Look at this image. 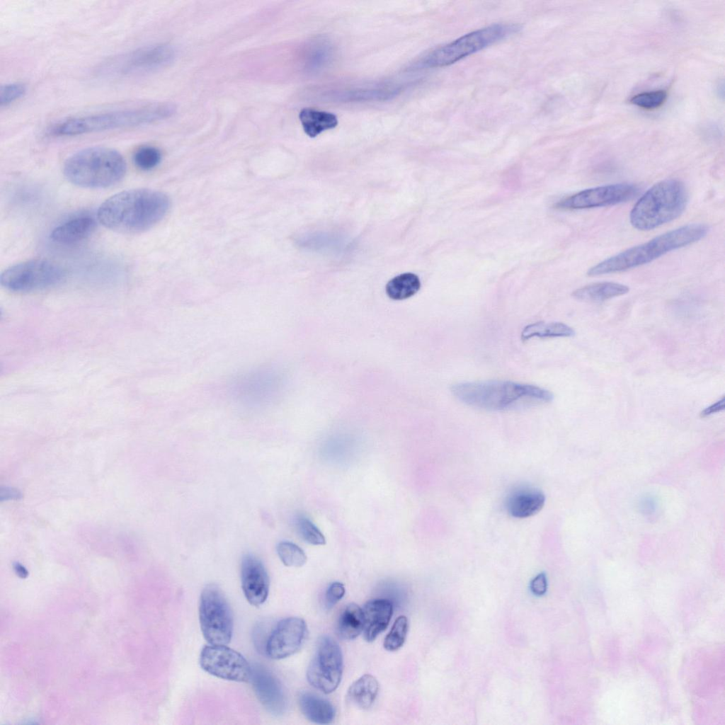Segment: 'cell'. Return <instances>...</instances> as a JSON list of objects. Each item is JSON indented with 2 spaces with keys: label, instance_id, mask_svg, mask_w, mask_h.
<instances>
[{
  "label": "cell",
  "instance_id": "cell-1",
  "mask_svg": "<svg viewBox=\"0 0 725 725\" xmlns=\"http://www.w3.org/2000/svg\"><path fill=\"white\" fill-rule=\"evenodd\" d=\"M164 193L147 188L130 189L115 193L99 207L101 224L115 232L135 234L150 229L159 222L170 207Z\"/></svg>",
  "mask_w": 725,
  "mask_h": 725
},
{
  "label": "cell",
  "instance_id": "cell-2",
  "mask_svg": "<svg viewBox=\"0 0 725 725\" xmlns=\"http://www.w3.org/2000/svg\"><path fill=\"white\" fill-rule=\"evenodd\" d=\"M708 232V226L704 224L684 225L600 262L588 269L587 275L595 277L639 267L668 252L698 241Z\"/></svg>",
  "mask_w": 725,
  "mask_h": 725
},
{
  "label": "cell",
  "instance_id": "cell-3",
  "mask_svg": "<svg viewBox=\"0 0 725 725\" xmlns=\"http://www.w3.org/2000/svg\"><path fill=\"white\" fill-rule=\"evenodd\" d=\"M451 390L467 405L489 411L506 410L523 402L547 403L553 399V394L545 389L511 381L461 382L454 384Z\"/></svg>",
  "mask_w": 725,
  "mask_h": 725
},
{
  "label": "cell",
  "instance_id": "cell-4",
  "mask_svg": "<svg viewBox=\"0 0 725 725\" xmlns=\"http://www.w3.org/2000/svg\"><path fill=\"white\" fill-rule=\"evenodd\" d=\"M174 112L173 104L162 103L72 117L54 124L48 133L55 136H74L137 127L168 118Z\"/></svg>",
  "mask_w": 725,
  "mask_h": 725
},
{
  "label": "cell",
  "instance_id": "cell-5",
  "mask_svg": "<svg viewBox=\"0 0 725 725\" xmlns=\"http://www.w3.org/2000/svg\"><path fill=\"white\" fill-rule=\"evenodd\" d=\"M126 161L117 150L105 147L81 149L65 161L64 174L72 183L86 188H104L120 182Z\"/></svg>",
  "mask_w": 725,
  "mask_h": 725
},
{
  "label": "cell",
  "instance_id": "cell-6",
  "mask_svg": "<svg viewBox=\"0 0 725 725\" xmlns=\"http://www.w3.org/2000/svg\"><path fill=\"white\" fill-rule=\"evenodd\" d=\"M688 194L676 178L665 179L651 186L636 202L629 215L632 227L649 231L674 220L685 210Z\"/></svg>",
  "mask_w": 725,
  "mask_h": 725
},
{
  "label": "cell",
  "instance_id": "cell-7",
  "mask_svg": "<svg viewBox=\"0 0 725 725\" xmlns=\"http://www.w3.org/2000/svg\"><path fill=\"white\" fill-rule=\"evenodd\" d=\"M282 378L271 365H260L236 374L229 381L228 392L241 408L259 410L275 401L280 392Z\"/></svg>",
  "mask_w": 725,
  "mask_h": 725
},
{
  "label": "cell",
  "instance_id": "cell-8",
  "mask_svg": "<svg viewBox=\"0 0 725 725\" xmlns=\"http://www.w3.org/2000/svg\"><path fill=\"white\" fill-rule=\"evenodd\" d=\"M512 24H493L465 34L457 40L435 49L424 58L428 67H441L453 64L516 32Z\"/></svg>",
  "mask_w": 725,
  "mask_h": 725
},
{
  "label": "cell",
  "instance_id": "cell-9",
  "mask_svg": "<svg viewBox=\"0 0 725 725\" xmlns=\"http://www.w3.org/2000/svg\"><path fill=\"white\" fill-rule=\"evenodd\" d=\"M199 620L203 636L210 644L227 645L232 637L234 618L222 589L207 585L200 594Z\"/></svg>",
  "mask_w": 725,
  "mask_h": 725
},
{
  "label": "cell",
  "instance_id": "cell-10",
  "mask_svg": "<svg viewBox=\"0 0 725 725\" xmlns=\"http://www.w3.org/2000/svg\"><path fill=\"white\" fill-rule=\"evenodd\" d=\"M64 277V270L56 263L33 259L6 268L1 275L0 282L8 290L27 292L55 286Z\"/></svg>",
  "mask_w": 725,
  "mask_h": 725
},
{
  "label": "cell",
  "instance_id": "cell-11",
  "mask_svg": "<svg viewBox=\"0 0 725 725\" xmlns=\"http://www.w3.org/2000/svg\"><path fill=\"white\" fill-rule=\"evenodd\" d=\"M174 57L175 51L170 45H148L114 57L99 69L101 74L110 76L146 74L168 66Z\"/></svg>",
  "mask_w": 725,
  "mask_h": 725
},
{
  "label": "cell",
  "instance_id": "cell-12",
  "mask_svg": "<svg viewBox=\"0 0 725 725\" xmlns=\"http://www.w3.org/2000/svg\"><path fill=\"white\" fill-rule=\"evenodd\" d=\"M343 670V659L340 646L332 637L322 636L307 668L308 682L316 690L326 694L331 693L338 687Z\"/></svg>",
  "mask_w": 725,
  "mask_h": 725
},
{
  "label": "cell",
  "instance_id": "cell-13",
  "mask_svg": "<svg viewBox=\"0 0 725 725\" xmlns=\"http://www.w3.org/2000/svg\"><path fill=\"white\" fill-rule=\"evenodd\" d=\"M200 667L215 677L235 682H249L251 666L238 651L226 645L210 644L202 648Z\"/></svg>",
  "mask_w": 725,
  "mask_h": 725
},
{
  "label": "cell",
  "instance_id": "cell-14",
  "mask_svg": "<svg viewBox=\"0 0 725 725\" xmlns=\"http://www.w3.org/2000/svg\"><path fill=\"white\" fill-rule=\"evenodd\" d=\"M639 188L630 183H615L583 190L569 196L556 204V207L566 210H581L627 202L638 193Z\"/></svg>",
  "mask_w": 725,
  "mask_h": 725
},
{
  "label": "cell",
  "instance_id": "cell-15",
  "mask_svg": "<svg viewBox=\"0 0 725 725\" xmlns=\"http://www.w3.org/2000/svg\"><path fill=\"white\" fill-rule=\"evenodd\" d=\"M306 634L307 625L303 619L297 617L284 618L270 632L264 651L272 659L289 657L299 651Z\"/></svg>",
  "mask_w": 725,
  "mask_h": 725
},
{
  "label": "cell",
  "instance_id": "cell-16",
  "mask_svg": "<svg viewBox=\"0 0 725 725\" xmlns=\"http://www.w3.org/2000/svg\"><path fill=\"white\" fill-rule=\"evenodd\" d=\"M254 692L263 706L275 716L283 714L287 708V700L280 680L268 668L259 664L251 666L250 680Z\"/></svg>",
  "mask_w": 725,
  "mask_h": 725
},
{
  "label": "cell",
  "instance_id": "cell-17",
  "mask_svg": "<svg viewBox=\"0 0 725 725\" xmlns=\"http://www.w3.org/2000/svg\"><path fill=\"white\" fill-rule=\"evenodd\" d=\"M241 588L247 601L258 607L268 598L269 576L262 561L252 554L245 555L241 564Z\"/></svg>",
  "mask_w": 725,
  "mask_h": 725
},
{
  "label": "cell",
  "instance_id": "cell-18",
  "mask_svg": "<svg viewBox=\"0 0 725 725\" xmlns=\"http://www.w3.org/2000/svg\"><path fill=\"white\" fill-rule=\"evenodd\" d=\"M364 636L367 641H373L388 626L393 613V605L387 599L377 598L368 601L362 609Z\"/></svg>",
  "mask_w": 725,
  "mask_h": 725
},
{
  "label": "cell",
  "instance_id": "cell-19",
  "mask_svg": "<svg viewBox=\"0 0 725 725\" xmlns=\"http://www.w3.org/2000/svg\"><path fill=\"white\" fill-rule=\"evenodd\" d=\"M545 502L544 493L534 487H520L514 490L507 500V509L511 516L525 518L537 513Z\"/></svg>",
  "mask_w": 725,
  "mask_h": 725
},
{
  "label": "cell",
  "instance_id": "cell-20",
  "mask_svg": "<svg viewBox=\"0 0 725 725\" xmlns=\"http://www.w3.org/2000/svg\"><path fill=\"white\" fill-rule=\"evenodd\" d=\"M96 222L90 216L74 217L56 227L50 234L53 241L63 244L79 242L88 238L94 231Z\"/></svg>",
  "mask_w": 725,
  "mask_h": 725
},
{
  "label": "cell",
  "instance_id": "cell-21",
  "mask_svg": "<svg viewBox=\"0 0 725 725\" xmlns=\"http://www.w3.org/2000/svg\"><path fill=\"white\" fill-rule=\"evenodd\" d=\"M298 702L301 712L312 722L328 724L335 719L336 710L333 705L328 700L315 693L302 692Z\"/></svg>",
  "mask_w": 725,
  "mask_h": 725
},
{
  "label": "cell",
  "instance_id": "cell-22",
  "mask_svg": "<svg viewBox=\"0 0 725 725\" xmlns=\"http://www.w3.org/2000/svg\"><path fill=\"white\" fill-rule=\"evenodd\" d=\"M629 291L625 285L613 282L592 283L573 292L577 300L586 302H601L627 294Z\"/></svg>",
  "mask_w": 725,
  "mask_h": 725
},
{
  "label": "cell",
  "instance_id": "cell-23",
  "mask_svg": "<svg viewBox=\"0 0 725 725\" xmlns=\"http://www.w3.org/2000/svg\"><path fill=\"white\" fill-rule=\"evenodd\" d=\"M379 691L377 680L372 675L365 674L356 680L349 687L347 699L352 704L361 709H367L374 704Z\"/></svg>",
  "mask_w": 725,
  "mask_h": 725
},
{
  "label": "cell",
  "instance_id": "cell-24",
  "mask_svg": "<svg viewBox=\"0 0 725 725\" xmlns=\"http://www.w3.org/2000/svg\"><path fill=\"white\" fill-rule=\"evenodd\" d=\"M299 118L304 132L312 138L338 125V118L333 113L310 108H303Z\"/></svg>",
  "mask_w": 725,
  "mask_h": 725
},
{
  "label": "cell",
  "instance_id": "cell-25",
  "mask_svg": "<svg viewBox=\"0 0 725 725\" xmlns=\"http://www.w3.org/2000/svg\"><path fill=\"white\" fill-rule=\"evenodd\" d=\"M364 628L362 609L355 603L347 605L342 610L337 623V632L345 640L355 639Z\"/></svg>",
  "mask_w": 725,
  "mask_h": 725
},
{
  "label": "cell",
  "instance_id": "cell-26",
  "mask_svg": "<svg viewBox=\"0 0 725 725\" xmlns=\"http://www.w3.org/2000/svg\"><path fill=\"white\" fill-rule=\"evenodd\" d=\"M574 334V330L564 323L540 321L526 326L522 331L521 339L526 341L533 337H571Z\"/></svg>",
  "mask_w": 725,
  "mask_h": 725
},
{
  "label": "cell",
  "instance_id": "cell-27",
  "mask_svg": "<svg viewBox=\"0 0 725 725\" xmlns=\"http://www.w3.org/2000/svg\"><path fill=\"white\" fill-rule=\"evenodd\" d=\"M421 287L419 278L406 273L394 277L386 285V292L392 299L401 300L415 295Z\"/></svg>",
  "mask_w": 725,
  "mask_h": 725
},
{
  "label": "cell",
  "instance_id": "cell-28",
  "mask_svg": "<svg viewBox=\"0 0 725 725\" xmlns=\"http://www.w3.org/2000/svg\"><path fill=\"white\" fill-rule=\"evenodd\" d=\"M277 553L281 561L287 566L301 567L307 562L304 552L290 542H280L277 546Z\"/></svg>",
  "mask_w": 725,
  "mask_h": 725
},
{
  "label": "cell",
  "instance_id": "cell-29",
  "mask_svg": "<svg viewBox=\"0 0 725 725\" xmlns=\"http://www.w3.org/2000/svg\"><path fill=\"white\" fill-rule=\"evenodd\" d=\"M408 629L409 623L406 617L399 616L394 622L391 630L384 639V649L389 651L399 649L405 642Z\"/></svg>",
  "mask_w": 725,
  "mask_h": 725
},
{
  "label": "cell",
  "instance_id": "cell-30",
  "mask_svg": "<svg viewBox=\"0 0 725 725\" xmlns=\"http://www.w3.org/2000/svg\"><path fill=\"white\" fill-rule=\"evenodd\" d=\"M295 525L300 537L307 543L312 545H324L326 539L320 530L308 518L299 516Z\"/></svg>",
  "mask_w": 725,
  "mask_h": 725
},
{
  "label": "cell",
  "instance_id": "cell-31",
  "mask_svg": "<svg viewBox=\"0 0 725 725\" xmlns=\"http://www.w3.org/2000/svg\"><path fill=\"white\" fill-rule=\"evenodd\" d=\"M161 160V152L152 146H142L133 155L135 165L140 169L149 171L155 168Z\"/></svg>",
  "mask_w": 725,
  "mask_h": 725
},
{
  "label": "cell",
  "instance_id": "cell-32",
  "mask_svg": "<svg viewBox=\"0 0 725 725\" xmlns=\"http://www.w3.org/2000/svg\"><path fill=\"white\" fill-rule=\"evenodd\" d=\"M667 98V93L663 90L642 92L634 95L630 103L643 109L652 110L661 106Z\"/></svg>",
  "mask_w": 725,
  "mask_h": 725
},
{
  "label": "cell",
  "instance_id": "cell-33",
  "mask_svg": "<svg viewBox=\"0 0 725 725\" xmlns=\"http://www.w3.org/2000/svg\"><path fill=\"white\" fill-rule=\"evenodd\" d=\"M331 54V47L328 43L321 41L316 42L309 52V68L319 69L329 61Z\"/></svg>",
  "mask_w": 725,
  "mask_h": 725
},
{
  "label": "cell",
  "instance_id": "cell-34",
  "mask_svg": "<svg viewBox=\"0 0 725 725\" xmlns=\"http://www.w3.org/2000/svg\"><path fill=\"white\" fill-rule=\"evenodd\" d=\"M26 86L22 83L15 82L1 86L0 90L1 106H6L24 96Z\"/></svg>",
  "mask_w": 725,
  "mask_h": 725
},
{
  "label": "cell",
  "instance_id": "cell-35",
  "mask_svg": "<svg viewBox=\"0 0 725 725\" xmlns=\"http://www.w3.org/2000/svg\"><path fill=\"white\" fill-rule=\"evenodd\" d=\"M345 587L340 582H333L329 585L325 593V606L327 609L333 607L344 596Z\"/></svg>",
  "mask_w": 725,
  "mask_h": 725
},
{
  "label": "cell",
  "instance_id": "cell-36",
  "mask_svg": "<svg viewBox=\"0 0 725 725\" xmlns=\"http://www.w3.org/2000/svg\"><path fill=\"white\" fill-rule=\"evenodd\" d=\"M530 588L536 595H544L547 590V580L544 573L537 574L530 582Z\"/></svg>",
  "mask_w": 725,
  "mask_h": 725
},
{
  "label": "cell",
  "instance_id": "cell-37",
  "mask_svg": "<svg viewBox=\"0 0 725 725\" xmlns=\"http://www.w3.org/2000/svg\"><path fill=\"white\" fill-rule=\"evenodd\" d=\"M724 405H725V399H724V397H722L721 399H720L719 401H717L715 404H714L708 406L705 409H704L701 412L700 416H701V417H706V416H709V415H711L712 413H714L716 412L720 411L724 409Z\"/></svg>",
  "mask_w": 725,
  "mask_h": 725
},
{
  "label": "cell",
  "instance_id": "cell-38",
  "mask_svg": "<svg viewBox=\"0 0 725 725\" xmlns=\"http://www.w3.org/2000/svg\"><path fill=\"white\" fill-rule=\"evenodd\" d=\"M16 571H18V573H20V574H21V575L22 576H24V575H26V571H25V569H23V567H22L21 566H17V567H16Z\"/></svg>",
  "mask_w": 725,
  "mask_h": 725
}]
</instances>
